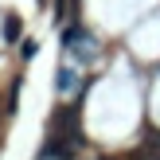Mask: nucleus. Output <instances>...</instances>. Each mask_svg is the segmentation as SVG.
Here are the masks:
<instances>
[{
	"label": "nucleus",
	"instance_id": "f257e3e1",
	"mask_svg": "<svg viewBox=\"0 0 160 160\" xmlns=\"http://www.w3.org/2000/svg\"><path fill=\"white\" fill-rule=\"evenodd\" d=\"M4 39H8V43L20 39V20H8V23H4Z\"/></svg>",
	"mask_w": 160,
	"mask_h": 160
}]
</instances>
